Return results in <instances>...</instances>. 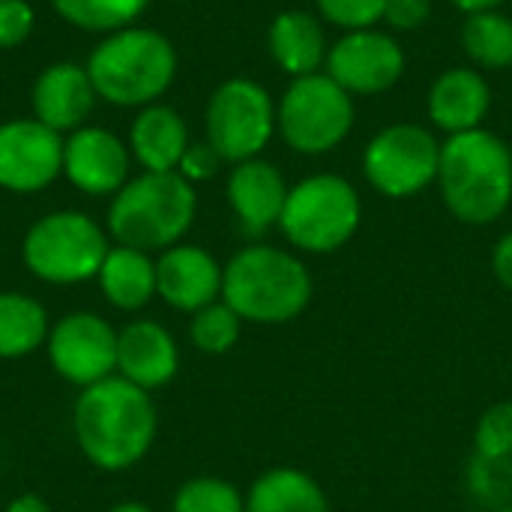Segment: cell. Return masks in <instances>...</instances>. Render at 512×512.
Masks as SVG:
<instances>
[{"mask_svg": "<svg viewBox=\"0 0 512 512\" xmlns=\"http://www.w3.org/2000/svg\"><path fill=\"white\" fill-rule=\"evenodd\" d=\"M270 51L285 72L312 75L324 60V30L306 12H282L270 27Z\"/></svg>", "mask_w": 512, "mask_h": 512, "instance_id": "obj_23", "label": "cell"}, {"mask_svg": "<svg viewBox=\"0 0 512 512\" xmlns=\"http://www.w3.org/2000/svg\"><path fill=\"white\" fill-rule=\"evenodd\" d=\"M81 453L102 471L138 465L156 441V405L147 390L111 375L81 390L72 414Z\"/></svg>", "mask_w": 512, "mask_h": 512, "instance_id": "obj_1", "label": "cell"}, {"mask_svg": "<svg viewBox=\"0 0 512 512\" xmlns=\"http://www.w3.org/2000/svg\"><path fill=\"white\" fill-rule=\"evenodd\" d=\"M6 512H51L48 510V504L42 501V498H36V495H21V498H15Z\"/></svg>", "mask_w": 512, "mask_h": 512, "instance_id": "obj_35", "label": "cell"}, {"mask_svg": "<svg viewBox=\"0 0 512 512\" xmlns=\"http://www.w3.org/2000/svg\"><path fill=\"white\" fill-rule=\"evenodd\" d=\"M48 312L39 300L0 291V360L33 354L48 339Z\"/></svg>", "mask_w": 512, "mask_h": 512, "instance_id": "obj_24", "label": "cell"}, {"mask_svg": "<svg viewBox=\"0 0 512 512\" xmlns=\"http://www.w3.org/2000/svg\"><path fill=\"white\" fill-rule=\"evenodd\" d=\"M465 48L468 54L492 69L512 63V21L498 12H474L465 24Z\"/></svg>", "mask_w": 512, "mask_h": 512, "instance_id": "obj_26", "label": "cell"}, {"mask_svg": "<svg viewBox=\"0 0 512 512\" xmlns=\"http://www.w3.org/2000/svg\"><path fill=\"white\" fill-rule=\"evenodd\" d=\"M279 225L297 249L333 252L348 243L360 225L357 192L333 174L309 177L288 192Z\"/></svg>", "mask_w": 512, "mask_h": 512, "instance_id": "obj_7", "label": "cell"}, {"mask_svg": "<svg viewBox=\"0 0 512 512\" xmlns=\"http://www.w3.org/2000/svg\"><path fill=\"white\" fill-rule=\"evenodd\" d=\"M195 219V189L180 171H144L114 195L108 231L117 246L171 249Z\"/></svg>", "mask_w": 512, "mask_h": 512, "instance_id": "obj_3", "label": "cell"}, {"mask_svg": "<svg viewBox=\"0 0 512 512\" xmlns=\"http://www.w3.org/2000/svg\"><path fill=\"white\" fill-rule=\"evenodd\" d=\"M495 273H498V279L512 291V231L498 243V249H495Z\"/></svg>", "mask_w": 512, "mask_h": 512, "instance_id": "obj_34", "label": "cell"}, {"mask_svg": "<svg viewBox=\"0 0 512 512\" xmlns=\"http://www.w3.org/2000/svg\"><path fill=\"white\" fill-rule=\"evenodd\" d=\"M96 279L105 300L123 312H135L156 297V261H150V255L141 249H108Z\"/></svg>", "mask_w": 512, "mask_h": 512, "instance_id": "obj_21", "label": "cell"}, {"mask_svg": "<svg viewBox=\"0 0 512 512\" xmlns=\"http://www.w3.org/2000/svg\"><path fill=\"white\" fill-rule=\"evenodd\" d=\"M174 336L156 321H132L117 333V375L141 390H156L177 375Z\"/></svg>", "mask_w": 512, "mask_h": 512, "instance_id": "obj_16", "label": "cell"}, {"mask_svg": "<svg viewBox=\"0 0 512 512\" xmlns=\"http://www.w3.org/2000/svg\"><path fill=\"white\" fill-rule=\"evenodd\" d=\"M501 512H512V507H510V510H501Z\"/></svg>", "mask_w": 512, "mask_h": 512, "instance_id": "obj_38", "label": "cell"}, {"mask_svg": "<svg viewBox=\"0 0 512 512\" xmlns=\"http://www.w3.org/2000/svg\"><path fill=\"white\" fill-rule=\"evenodd\" d=\"M108 512H153V510H150V507H144V504L126 501V504H117V507H111Z\"/></svg>", "mask_w": 512, "mask_h": 512, "instance_id": "obj_37", "label": "cell"}, {"mask_svg": "<svg viewBox=\"0 0 512 512\" xmlns=\"http://www.w3.org/2000/svg\"><path fill=\"white\" fill-rule=\"evenodd\" d=\"M312 297L306 267L273 246H249L222 270V300L255 324H282L297 318Z\"/></svg>", "mask_w": 512, "mask_h": 512, "instance_id": "obj_5", "label": "cell"}, {"mask_svg": "<svg viewBox=\"0 0 512 512\" xmlns=\"http://www.w3.org/2000/svg\"><path fill=\"white\" fill-rule=\"evenodd\" d=\"M240 324L243 318L222 300L192 312V324H189V336L192 345L204 354H225L237 345L240 339Z\"/></svg>", "mask_w": 512, "mask_h": 512, "instance_id": "obj_27", "label": "cell"}, {"mask_svg": "<svg viewBox=\"0 0 512 512\" xmlns=\"http://www.w3.org/2000/svg\"><path fill=\"white\" fill-rule=\"evenodd\" d=\"M327 69L330 78L348 93H381L399 81L405 57L390 36L375 30H354L333 45Z\"/></svg>", "mask_w": 512, "mask_h": 512, "instance_id": "obj_13", "label": "cell"}, {"mask_svg": "<svg viewBox=\"0 0 512 512\" xmlns=\"http://www.w3.org/2000/svg\"><path fill=\"white\" fill-rule=\"evenodd\" d=\"M177 72L174 45L150 27L108 33L87 60L96 96L111 105H147L159 99Z\"/></svg>", "mask_w": 512, "mask_h": 512, "instance_id": "obj_4", "label": "cell"}, {"mask_svg": "<svg viewBox=\"0 0 512 512\" xmlns=\"http://www.w3.org/2000/svg\"><path fill=\"white\" fill-rule=\"evenodd\" d=\"M246 512H330L321 486L294 468H276L249 489Z\"/></svg>", "mask_w": 512, "mask_h": 512, "instance_id": "obj_22", "label": "cell"}, {"mask_svg": "<svg viewBox=\"0 0 512 512\" xmlns=\"http://www.w3.org/2000/svg\"><path fill=\"white\" fill-rule=\"evenodd\" d=\"M174 512H246V501L231 483L198 477L180 486L174 495Z\"/></svg>", "mask_w": 512, "mask_h": 512, "instance_id": "obj_28", "label": "cell"}, {"mask_svg": "<svg viewBox=\"0 0 512 512\" xmlns=\"http://www.w3.org/2000/svg\"><path fill=\"white\" fill-rule=\"evenodd\" d=\"M486 111H489V87L477 72L450 69L435 81L429 96V114L441 129L453 135L471 132L480 126Z\"/></svg>", "mask_w": 512, "mask_h": 512, "instance_id": "obj_20", "label": "cell"}, {"mask_svg": "<svg viewBox=\"0 0 512 512\" xmlns=\"http://www.w3.org/2000/svg\"><path fill=\"white\" fill-rule=\"evenodd\" d=\"M219 162H222V156L210 147V141L207 144H189L183 159H180V165H177V171L189 183L192 180H210L219 171Z\"/></svg>", "mask_w": 512, "mask_h": 512, "instance_id": "obj_32", "label": "cell"}, {"mask_svg": "<svg viewBox=\"0 0 512 512\" xmlns=\"http://www.w3.org/2000/svg\"><path fill=\"white\" fill-rule=\"evenodd\" d=\"M105 231L78 210H57L30 225L21 255L27 270L48 285H78L99 276L108 255Z\"/></svg>", "mask_w": 512, "mask_h": 512, "instance_id": "obj_6", "label": "cell"}, {"mask_svg": "<svg viewBox=\"0 0 512 512\" xmlns=\"http://www.w3.org/2000/svg\"><path fill=\"white\" fill-rule=\"evenodd\" d=\"M273 135V102L255 81L222 84L207 105V141L228 162L255 159Z\"/></svg>", "mask_w": 512, "mask_h": 512, "instance_id": "obj_9", "label": "cell"}, {"mask_svg": "<svg viewBox=\"0 0 512 512\" xmlns=\"http://www.w3.org/2000/svg\"><path fill=\"white\" fill-rule=\"evenodd\" d=\"M33 6L27 0H0V48L21 45L33 30Z\"/></svg>", "mask_w": 512, "mask_h": 512, "instance_id": "obj_31", "label": "cell"}, {"mask_svg": "<svg viewBox=\"0 0 512 512\" xmlns=\"http://www.w3.org/2000/svg\"><path fill=\"white\" fill-rule=\"evenodd\" d=\"M156 294L180 312H198L222 297V267L201 246L177 243L156 261Z\"/></svg>", "mask_w": 512, "mask_h": 512, "instance_id": "obj_15", "label": "cell"}, {"mask_svg": "<svg viewBox=\"0 0 512 512\" xmlns=\"http://www.w3.org/2000/svg\"><path fill=\"white\" fill-rule=\"evenodd\" d=\"M351 123V93L342 90L330 75L312 72L297 78L279 105L282 135L300 153H324L336 147L348 135Z\"/></svg>", "mask_w": 512, "mask_h": 512, "instance_id": "obj_8", "label": "cell"}, {"mask_svg": "<svg viewBox=\"0 0 512 512\" xmlns=\"http://www.w3.org/2000/svg\"><path fill=\"white\" fill-rule=\"evenodd\" d=\"M63 135L30 120L0 123V189L39 192L63 174Z\"/></svg>", "mask_w": 512, "mask_h": 512, "instance_id": "obj_12", "label": "cell"}, {"mask_svg": "<svg viewBox=\"0 0 512 512\" xmlns=\"http://www.w3.org/2000/svg\"><path fill=\"white\" fill-rule=\"evenodd\" d=\"M45 348L54 372L81 390L117 375V330L93 312L63 315L48 330Z\"/></svg>", "mask_w": 512, "mask_h": 512, "instance_id": "obj_11", "label": "cell"}, {"mask_svg": "<svg viewBox=\"0 0 512 512\" xmlns=\"http://www.w3.org/2000/svg\"><path fill=\"white\" fill-rule=\"evenodd\" d=\"M384 3L387 0H318L321 12L333 24L351 30H366L372 21L384 18Z\"/></svg>", "mask_w": 512, "mask_h": 512, "instance_id": "obj_30", "label": "cell"}, {"mask_svg": "<svg viewBox=\"0 0 512 512\" xmlns=\"http://www.w3.org/2000/svg\"><path fill=\"white\" fill-rule=\"evenodd\" d=\"M438 180L447 207L462 222L486 225L510 204L512 153L492 132H459L441 147Z\"/></svg>", "mask_w": 512, "mask_h": 512, "instance_id": "obj_2", "label": "cell"}, {"mask_svg": "<svg viewBox=\"0 0 512 512\" xmlns=\"http://www.w3.org/2000/svg\"><path fill=\"white\" fill-rule=\"evenodd\" d=\"M429 12H432L429 0H387L384 3V18L402 30L420 27L429 18Z\"/></svg>", "mask_w": 512, "mask_h": 512, "instance_id": "obj_33", "label": "cell"}, {"mask_svg": "<svg viewBox=\"0 0 512 512\" xmlns=\"http://www.w3.org/2000/svg\"><path fill=\"white\" fill-rule=\"evenodd\" d=\"M441 147L420 126H390L366 150V177L369 183L390 195L405 198L426 189L438 177Z\"/></svg>", "mask_w": 512, "mask_h": 512, "instance_id": "obj_10", "label": "cell"}, {"mask_svg": "<svg viewBox=\"0 0 512 512\" xmlns=\"http://www.w3.org/2000/svg\"><path fill=\"white\" fill-rule=\"evenodd\" d=\"M54 12L81 30L114 33L129 27L147 6V0H51Z\"/></svg>", "mask_w": 512, "mask_h": 512, "instance_id": "obj_25", "label": "cell"}, {"mask_svg": "<svg viewBox=\"0 0 512 512\" xmlns=\"http://www.w3.org/2000/svg\"><path fill=\"white\" fill-rule=\"evenodd\" d=\"M453 3H456L459 9H465V12L474 15V12H489V9L498 6L501 0H453Z\"/></svg>", "mask_w": 512, "mask_h": 512, "instance_id": "obj_36", "label": "cell"}, {"mask_svg": "<svg viewBox=\"0 0 512 512\" xmlns=\"http://www.w3.org/2000/svg\"><path fill=\"white\" fill-rule=\"evenodd\" d=\"M129 147L144 171H177L189 147V132L174 108L147 105L129 129Z\"/></svg>", "mask_w": 512, "mask_h": 512, "instance_id": "obj_19", "label": "cell"}, {"mask_svg": "<svg viewBox=\"0 0 512 512\" xmlns=\"http://www.w3.org/2000/svg\"><path fill=\"white\" fill-rule=\"evenodd\" d=\"M285 198H288L285 180L270 162L261 159L237 162V168L228 177V201L243 231L252 237L264 234L270 225L282 219Z\"/></svg>", "mask_w": 512, "mask_h": 512, "instance_id": "obj_18", "label": "cell"}, {"mask_svg": "<svg viewBox=\"0 0 512 512\" xmlns=\"http://www.w3.org/2000/svg\"><path fill=\"white\" fill-rule=\"evenodd\" d=\"M63 174L84 195H117L126 186L129 150L114 132L81 126L63 141Z\"/></svg>", "mask_w": 512, "mask_h": 512, "instance_id": "obj_14", "label": "cell"}, {"mask_svg": "<svg viewBox=\"0 0 512 512\" xmlns=\"http://www.w3.org/2000/svg\"><path fill=\"white\" fill-rule=\"evenodd\" d=\"M477 453L483 459L512 456V402L489 408L477 423Z\"/></svg>", "mask_w": 512, "mask_h": 512, "instance_id": "obj_29", "label": "cell"}, {"mask_svg": "<svg viewBox=\"0 0 512 512\" xmlns=\"http://www.w3.org/2000/svg\"><path fill=\"white\" fill-rule=\"evenodd\" d=\"M96 90L87 66L54 63L33 84V117L54 132H75L93 108Z\"/></svg>", "mask_w": 512, "mask_h": 512, "instance_id": "obj_17", "label": "cell"}]
</instances>
